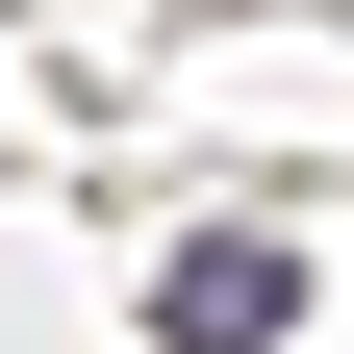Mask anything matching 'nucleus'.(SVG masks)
<instances>
[{
  "instance_id": "obj_1",
  "label": "nucleus",
  "mask_w": 354,
  "mask_h": 354,
  "mask_svg": "<svg viewBox=\"0 0 354 354\" xmlns=\"http://www.w3.org/2000/svg\"><path fill=\"white\" fill-rule=\"evenodd\" d=\"M152 329H177V354H279V329H304V253H279V228H203V253L152 279Z\"/></svg>"
}]
</instances>
